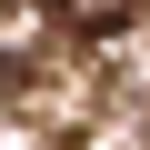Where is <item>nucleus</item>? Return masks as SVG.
I'll return each instance as SVG.
<instances>
[{"instance_id": "f257e3e1", "label": "nucleus", "mask_w": 150, "mask_h": 150, "mask_svg": "<svg viewBox=\"0 0 150 150\" xmlns=\"http://www.w3.org/2000/svg\"><path fill=\"white\" fill-rule=\"evenodd\" d=\"M130 10H140V0H60V20H70V30H120Z\"/></svg>"}]
</instances>
